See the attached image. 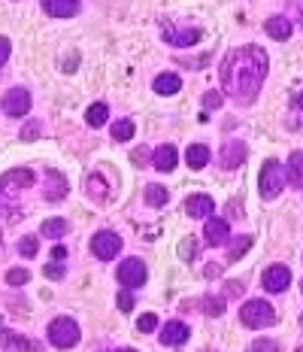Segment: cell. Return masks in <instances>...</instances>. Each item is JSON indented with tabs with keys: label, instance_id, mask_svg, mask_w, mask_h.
Instances as JSON below:
<instances>
[{
	"label": "cell",
	"instance_id": "f35d334b",
	"mask_svg": "<svg viewBox=\"0 0 303 352\" xmlns=\"http://www.w3.org/2000/svg\"><path fill=\"white\" fill-rule=\"evenodd\" d=\"M46 276H49V280H61L64 267H61V264H46Z\"/></svg>",
	"mask_w": 303,
	"mask_h": 352
},
{
	"label": "cell",
	"instance_id": "7dc6e473",
	"mask_svg": "<svg viewBox=\"0 0 303 352\" xmlns=\"http://www.w3.org/2000/svg\"><path fill=\"white\" fill-rule=\"evenodd\" d=\"M298 352H303V346H300V349H298Z\"/></svg>",
	"mask_w": 303,
	"mask_h": 352
},
{
	"label": "cell",
	"instance_id": "1f68e13d",
	"mask_svg": "<svg viewBox=\"0 0 303 352\" xmlns=\"http://www.w3.org/2000/svg\"><path fill=\"white\" fill-rule=\"evenodd\" d=\"M36 249H40V240H36V237H21V243H19L21 255H27V258H31V255H36Z\"/></svg>",
	"mask_w": 303,
	"mask_h": 352
},
{
	"label": "cell",
	"instance_id": "7a4b0ae2",
	"mask_svg": "<svg viewBox=\"0 0 303 352\" xmlns=\"http://www.w3.org/2000/svg\"><path fill=\"white\" fill-rule=\"evenodd\" d=\"M34 179L36 176H34V170H27V167H16V170L0 176V216H12L21 192L31 188Z\"/></svg>",
	"mask_w": 303,
	"mask_h": 352
},
{
	"label": "cell",
	"instance_id": "83f0119b",
	"mask_svg": "<svg viewBox=\"0 0 303 352\" xmlns=\"http://www.w3.org/2000/svg\"><path fill=\"white\" fill-rule=\"evenodd\" d=\"M249 246H252V237H246V234H243V237H236L231 246H227V261H236V258H243V255L249 252Z\"/></svg>",
	"mask_w": 303,
	"mask_h": 352
},
{
	"label": "cell",
	"instance_id": "74e56055",
	"mask_svg": "<svg viewBox=\"0 0 303 352\" xmlns=\"http://www.w3.org/2000/svg\"><path fill=\"white\" fill-rule=\"evenodd\" d=\"M179 252H182V258H186V261H188V258H194V237H188L186 243L179 246Z\"/></svg>",
	"mask_w": 303,
	"mask_h": 352
},
{
	"label": "cell",
	"instance_id": "7402d4cb",
	"mask_svg": "<svg viewBox=\"0 0 303 352\" xmlns=\"http://www.w3.org/2000/svg\"><path fill=\"white\" fill-rule=\"evenodd\" d=\"M109 134H113V140H118V143L134 140V119H118V122H113Z\"/></svg>",
	"mask_w": 303,
	"mask_h": 352
},
{
	"label": "cell",
	"instance_id": "9a60e30c",
	"mask_svg": "<svg viewBox=\"0 0 303 352\" xmlns=\"http://www.w3.org/2000/svg\"><path fill=\"white\" fill-rule=\"evenodd\" d=\"M176 161H179V155H176V146H158V149L152 152V167H158L161 173L173 170Z\"/></svg>",
	"mask_w": 303,
	"mask_h": 352
},
{
	"label": "cell",
	"instance_id": "5b68a950",
	"mask_svg": "<svg viewBox=\"0 0 303 352\" xmlns=\"http://www.w3.org/2000/svg\"><path fill=\"white\" fill-rule=\"evenodd\" d=\"M49 343L52 346H58V349H73L79 343V325L73 319H67V316L55 319L49 325Z\"/></svg>",
	"mask_w": 303,
	"mask_h": 352
},
{
	"label": "cell",
	"instance_id": "3957f363",
	"mask_svg": "<svg viewBox=\"0 0 303 352\" xmlns=\"http://www.w3.org/2000/svg\"><path fill=\"white\" fill-rule=\"evenodd\" d=\"M285 167L279 164L276 158H270V161H264V167H261V176H258V192H261L264 201H273V197H279V192L285 188Z\"/></svg>",
	"mask_w": 303,
	"mask_h": 352
},
{
	"label": "cell",
	"instance_id": "b9f144b4",
	"mask_svg": "<svg viewBox=\"0 0 303 352\" xmlns=\"http://www.w3.org/2000/svg\"><path fill=\"white\" fill-rule=\"evenodd\" d=\"M52 258H55V261H64V258H67V249H64V246H55V249H52Z\"/></svg>",
	"mask_w": 303,
	"mask_h": 352
},
{
	"label": "cell",
	"instance_id": "f1b7e54d",
	"mask_svg": "<svg viewBox=\"0 0 303 352\" xmlns=\"http://www.w3.org/2000/svg\"><path fill=\"white\" fill-rule=\"evenodd\" d=\"M203 313H206V316H221V313H225V298L206 295L203 298Z\"/></svg>",
	"mask_w": 303,
	"mask_h": 352
},
{
	"label": "cell",
	"instance_id": "d6a6232c",
	"mask_svg": "<svg viewBox=\"0 0 303 352\" xmlns=\"http://www.w3.org/2000/svg\"><path fill=\"white\" fill-rule=\"evenodd\" d=\"M246 352H282V349H279V343H276V340H255Z\"/></svg>",
	"mask_w": 303,
	"mask_h": 352
},
{
	"label": "cell",
	"instance_id": "2e32d148",
	"mask_svg": "<svg viewBox=\"0 0 303 352\" xmlns=\"http://www.w3.org/2000/svg\"><path fill=\"white\" fill-rule=\"evenodd\" d=\"M188 340V325L186 322H167L164 331H161V343L167 346H179V343Z\"/></svg>",
	"mask_w": 303,
	"mask_h": 352
},
{
	"label": "cell",
	"instance_id": "d4e9b609",
	"mask_svg": "<svg viewBox=\"0 0 303 352\" xmlns=\"http://www.w3.org/2000/svg\"><path fill=\"white\" fill-rule=\"evenodd\" d=\"M85 192L88 197H94V201H106V182H103V176H88L85 179Z\"/></svg>",
	"mask_w": 303,
	"mask_h": 352
},
{
	"label": "cell",
	"instance_id": "603a6c76",
	"mask_svg": "<svg viewBox=\"0 0 303 352\" xmlns=\"http://www.w3.org/2000/svg\"><path fill=\"white\" fill-rule=\"evenodd\" d=\"M67 231H70V225L64 222V219H49V222H43V228H40L43 237H52V240L64 237Z\"/></svg>",
	"mask_w": 303,
	"mask_h": 352
},
{
	"label": "cell",
	"instance_id": "681fc988",
	"mask_svg": "<svg viewBox=\"0 0 303 352\" xmlns=\"http://www.w3.org/2000/svg\"><path fill=\"white\" fill-rule=\"evenodd\" d=\"M300 322H303V316H300Z\"/></svg>",
	"mask_w": 303,
	"mask_h": 352
},
{
	"label": "cell",
	"instance_id": "4316f807",
	"mask_svg": "<svg viewBox=\"0 0 303 352\" xmlns=\"http://www.w3.org/2000/svg\"><path fill=\"white\" fill-rule=\"evenodd\" d=\"M288 179H291L294 186H303V152H294V155L288 158Z\"/></svg>",
	"mask_w": 303,
	"mask_h": 352
},
{
	"label": "cell",
	"instance_id": "ba28073f",
	"mask_svg": "<svg viewBox=\"0 0 303 352\" xmlns=\"http://www.w3.org/2000/svg\"><path fill=\"white\" fill-rule=\"evenodd\" d=\"M0 107H3L6 116H27V109H31V91L27 88H12V91L3 94Z\"/></svg>",
	"mask_w": 303,
	"mask_h": 352
},
{
	"label": "cell",
	"instance_id": "277c9868",
	"mask_svg": "<svg viewBox=\"0 0 303 352\" xmlns=\"http://www.w3.org/2000/svg\"><path fill=\"white\" fill-rule=\"evenodd\" d=\"M240 319L246 328H270L276 322V310L267 300H246L240 310Z\"/></svg>",
	"mask_w": 303,
	"mask_h": 352
},
{
	"label": "cell",
	"instance_id": "484cf974",
	"mask_svg": "<svg viewBox=\"0 0 303 352\" xmlns=\"http://www.w3.org/2000/svg\"><path fill=\"white\" fill-rule=\"evenodd\" d=\"M167 201H170V192L164 186H146V204L149 207H164Z\"/></svg>",
	"mask_w": 303,
	"mask_h": 352
},
{
	"label": "cell",
	"instance_id": "7c38bea8",
	"mask_svg": "<svg viewBox=\"0 0 303 352\" xmlns=\"http://www.w3.org/2000/svg\"><path fill=\"white\" fill-rule=\"evenodd\" d=\"M203 237H206V243H210V246H221V243H227V237H231V228H227L225 219L210 216V219H206Z\"/></svg>",
	"mask_w": 303,
	"mask_h": 352
},
{
	"label": "cell",
	"instance_id": "60d3db41",
	"mask_svg": "<svg viewBox=\"0 0 303 352\" xmlns=\"http://www.w3.org/2000/svg\"><path fill=\"white\" fill-rule=\"evenodd\" d=\"M225 292H227L231 298H236V295L243 292V283H227V285H225Z\"/></svg>",
	"mask_w": 303,
	"mask_h": 352
},
{
	"label": "cell",
	"instance_id": "4fadbf2b",
	"mask_svg": "<svg viewBox=\"0 0 303 352\" xmlns=\"http://www.w3.org/2000/svg\"><path fill=\"white\" fill-rule=\"evenodd\" d=\"M43 10H46L52 19H73L82 10V3H79V0H43Z\"/></svg>",
	"mask_w": 303,
	"mask_h": 352
},
{
	"label": "cell",
	"instance_id": "44dd1931",
	"mask_svg": "<svg viewBox=\"0 0 303 352\" xmlns=\"http://www.w3.org/2000/svg\"><path fill=\"white\" fill-rule=\"evenodd\" d=\"M267 34L273 36V40H288L291 36V21L288 19H282V16H273V19H267Z\"/></svg>",
	"mask_w": 303,
	"mask_h": 352
},
{
	"label": "cell",
	"instance_id": "30bf717a",
	"mask_svg": "<svg viewBox=\"0 0 303 352\" xmlns=\"http://www.w3.org/2000/svg\"><path fill=\"white\" fill-rule=\"evenodd\" d=\"M0 349H6V352H36L40 349V343L27 340V337L19 334V331L3 328V331H0Z\"/></svg>",
	"mask_w": 303,
	"mask_h": 352
},
{
	"label": "cell",
	"instance_id": "c3c4849f",
	"mask_svg": "<svg viewBox=\"0 0 303 352\" xmlns=\"http://www.w3.org/2000/svg\"><path fill=\"white\" fill-rule=\"evenodd\" d=\"M300 289H303V283H300Z\"/></svg>",
	"mask_w": 303,
	"mask_h": 352
},
{
	"label": "cell",
	"instance_id": "bcb514c9",
	"mask_svg": "<svg viewBox=\"0 0 303 352\" xmlns=\"http://www.w3.org/2000/svg\"><path fill=\"white\" fill-rule=\"evenodd\" d=\"M115 352H131V349H115Z\"/></svg>",
	"mask_w": 303,
	"mask_h": 352
},
{
	"label": "cell",
	"instance_id": "8992f818",
	"mask_svg": "<svg viewBox=\"0 0 303 352\" xmlns=\"http://www.w3.org/2000/svg\"><path fill=\"white\" fill-rule=\"evenodd\" d=\"M91 252L98 255L100 261L115 258V255L122 252V237H118L115 231H98V234L91 237Z\"/></svg>",
	"mask_w": 303,
	"mask_h": 352
},
{
	"label": "cell",
	"instance_id": "6da1fadb",
	"mask_svg": "<svg viewBox=\"0 0 303 352\" xmlns=\"http://www.w3.org/2000/svg\"><path fill=\"white\" fill-rule=\"evenodd\" d=\"M267 52L261 46H240L225 55L218 67L221 88L225 94L240 107L255 104L258 91H261L264 79H267Z\"/></svg>",
	"mask_w": 303,
	"mask_h": 352
},
{
	"label": "cell",
	"instance_id": "cb8c5ba5",
	"mask_svg": "<svg viewBox=\"0 0 303 352\" xmlns=\"http://www.w3.org/2000/svg\"><path fill=\"white\" fill-rule=\"evenodd\" d=\"M106 119H109V107L106 104H91V107H88L85 122L91 124V128H100V124H106Z\"/></svg>",
	"mask_w": 303,
	"mask_h": 352
},
{
	"label": "cell",
	"instance_id": "9c48e42d",
	"mask_svg": "<svg viewBox=\"0 0 303 352\" xmlns=\"http://www.w3.org/2000/svg\"><path fill=\"white\" fill-rule=\"evenodd\" d=\"M246 164V143L243 140H227L221 146V167L225 170H236Z\"/></svg>",
	"mask_w": 303,
	"mask_h": 352
},
{
	"label": "cell",
	"instance_id": "5bb4252c",
	"mask_svg": "<svg viewBox=\"0 0 303 352\" xmlns=\"http://www.w3.org/2000/svg\"><path fill=\"white\" fill-rule=\"evenodd\" d=\"M212 197L210 195H191L188 201H186V212L191 219H210V212H212Z\"/></svg>",
	"mask_w": 303,
	"mask_h": 352
},
{
	"label": "cell",
	"instance_id": "d6986e66",
	"mask_svg": "<svg viewBox=\"0 0 303 352\" xmlns=\"http://www.w3.org/2000/svg\"><path fill=\"white\" fill-rule=\"evenodd\" d=\"M164 40L170 43V46H182V49H186V46H194V43L201 40V31H197V28H191V31H179V34H173V31L167 28V31H164Z\"/></svg>",
	"mask_w": 303,
	"mask_h": 352
},
{
	"label": "cell",
	"instance_id": "7bdbcfd3",
	"mask_svg": "<svg viewBox=\"0 0 303 352\" xmlns=\"http://www.w3.org/2000/svg\"><path fill=\"white\" fill-rule=\"evenodd\" d=\"M146 155H149V152H146V149H137V152H134V161H137V167H146V164H143V161H146Z\"/></svg>",
	"mask_w": 303,
	"mask_h": 352
},
{
	"label": "cell",
	"instance_id": "8fae6325",
	"mask_svg": "<svg viewBox=\"0 0 303 352\" xmlns=\"http://www.w3.org/2000/svg\"><path fill=\"white\" fill-rule=\"evenodd\" d=\"M288 285H291V270L285 264H273L264 270V289L267 292H285Z\"/></svg>",
	"mask_w": 303,
	"mask_h": 352
},
{
	"label": "cell",
	"instance_id": "e0dca14e",
	"mask_svg": "<svg viewBox=\"0 0 303 352\" xmlns=\"http://www.w3.org/2000/svg\"><path fill=\"white\" fill-rule=\"evenodd\" d=\"M46 201H61L64 195H67V179H64L58 170H49L46 173Z\"/></svg>",
	"mask_w": 303,
	"mask_h": 352
},
{
	"label": "cell",
	"instance_id": "ee69618b",
	"mask_svg": "<svg viewBox=\"0 0 303 352\" xmlns=\"http://www.w3.org/2000/svg\"><path fill=\"white\" fill-rule=\"evenodd\" d=\"M218 274H221L218 264H210V267H206V276H218Z\"/></svg>",
	"mask_w": 303,
	"mask_h": 352
},
{
	"label": "cell",
	"instance_id": "ffe728a7",
	"mask_svg": "<svg viewBox=\"0 0 303 352\" xmlns=\"http://www.w3.org/2000/svg\"><path fill=\"white\" fill-rule=\"evenodd\" d=\"M182 88V79L176 76V73H161L158 79H155V91L164 94V98H170V94H176Z\"/></svg>",
	"mask_w": 303,
	"mask_h": 352
},
{
	"label": "cell",
	"instance_id": "e575fe53",
	"mask_svg": "<svg viewBox=\"0 0 303 352\" xmlns=\"http://www.w3.org/2000/svg\"><path fill=\"white\" fill-rule=\"evenodd\" d=\"M40 122H27L25 131H21V140H34V137H40Z\"/></svg>",
	"mask_w": 303,
	"mask_h": 352
},
{
	"label": "cell",
	"instance_id": "836d02e7",
	"mask_svg": "<svg viewBox=\"0 0 303 352\" xmlns=\"http://www.w3.org/2000/svg\"><path fill=\"white\" fill-rule=\"evenodd\" d=\"M118 310H122V313L134 310V295H131V289H124L122 295H118Z\"/></svg>",
	"mask_w": 303,
	"mask_h": 352
},
{
	"label": "cell",
	"instance_id": "ac0fdd59",
	"mask_svg": "<svg viewBox=\"0 0 303 352\" xmlns=\"http://www.w3.org/2000/svg\"><path fill=\"white\" fill-rule=\"evenodd\" d=\"M186 161H188L191 170H201V167L210 164V149H206L203 143H191L186 149Z\"/></svg>",
	"mask_w": 303,
	"mask_h": 352
},
{
	"label": "cell",
	"instance_id": "8d00e7d4",
	"mask_svg": "<svg viewBox=\"0 0 303 352\" xmlns=\"http://www.w3.org/2000/svg\"><path fill=\"white\" fill-rule=\"evenodd\" d=\"M10 52H12L10 40H6V36H0V67H3V64L10 61Z\"/></svg>",
	"mask_w": 303,
	"mask_h": 352
},
{
	"label": "cell",
	"instance_id": "ab89813d",
	"mask_svg": "<svg viewBox=\"0 0 303 352\" xmlns=\"http://www.w3.org/2000/svg\"><path fill=\"white\" fill-rule=\"evenodd\" d=\"M227 216H234V219H243V207H240V201H227Z\"/></svg>",
	"mask_w": 303,
	"mask_h": 352
},
{
	"label": "cell",
	"instance_id": "4dcf8cb0",
	"mask_svg": "<svg viewBox=\"0 0 303 352\" xmlns=\"http://www.w3.org/2000/svg\"><path fill=\"white\" fill-rule=\"evenodd\" d=\"M27 280H31V274H27V270H21V267H12L10 274H6V283H10V285H25Z\"/></svg>",
	"mask_w": 303,
	"mask_h": 352
},
{
	"label": "cell",
	"instance_id": "f546056e",
	"mask_svg": "<svg viewBox=\"0 0 303 352\" xmlns=\"http://www.w3.org/2000/svg\"><path fill=\"white\" fill-rule=\"evenodd\" d=\"M137 328L143 334H149V331H155V328H158V316H155V313H143V316L137 319Z\"/></svg>",
	"mask_w": 303,
	"mask_h": 352
},
{
	"label": "cell",
	"instance_id": "d590c367",
	"mask_svg": "<svg viewBox=\"0 0 303 352\" xmlns=\"http://www.w3.org/2000/svg\"><path fill=\"white\" fill-rule=\"evenodd\" d=\"M203 107L206 109H218L221 107V94L218 91H206L203 94Z\"/></svg>",
	"mask_w": 303,
	"mask_h": 352
},
{
	"label": "cell",
	"instance_id": "52a82bcc",
	"mask_svg": "<svg viewBox=\"0 0 303 352\" xmlns=\"http://www.w3.org/2000/svg\"><path fill=\"white\" fill-rule=\"evenodd\" d=\"M118 283L124 285V289H137V285L146 283V264L139 258H128L118 264Z\"/></svg>",
	"mask_w": 303,
	"mask_h": 352
},
{
	"label": "cell",
	"instance_id": "f6af8a7d",
	"mask_svg": "<svg viewBox=\"0 0 303 352\" xmlns=\"http://www.w3.org/2000/svg\"><path fill=\"white\" fill-rule=\"evenodd\" d=\"M300 25H303V10H300Z\"/></svg>",
	"mask_w": 303,
	"mask_h": 352
}]
</instances>
